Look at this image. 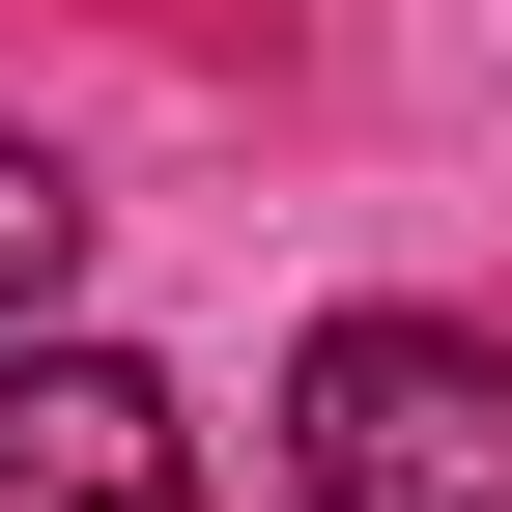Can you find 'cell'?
Listing matches in <instances>:
<instances>
[{"label":"cell","instance_id":"obj_3","mask_svg":"<svg viewBox=\"0 0 512 512\" xmlns=\"http://www.w3.org/2000/svg\"><path fill=\"white\" fill-rule=\"evenodd\" d=\"M57 285H86V200H57V143H29V114H0V370L57 342Z\"/></svg>","mask_w":512,"mask_h":512},{"label":"cell","instance_id":"obj_2","mask_svg":"<svg viewBox=\"0 0 512 512\" xmlns=\"http://www.w3.org/2000/svg\"><path fill=\"white\" fill-rule=\"evenodd\" d=\"M0 512H200V427H171V370L29 342V370H0Z\"/></svg>","mask_w":512,"mask_h":512},{"label":"cell","instance_id":"obj_1","mask_svg":"<svg viewBox=\"0 0 512 512\" xmlns=\"http://www.w3.org/2000/svg\"><path fill=\"white\" fill-rule=\"evenodd\" d=\"M285 484H313V512H512V342L342 313V342L285 370Z\"/></svg>","mask_w":512,"mask_h":512}]
</instances>
